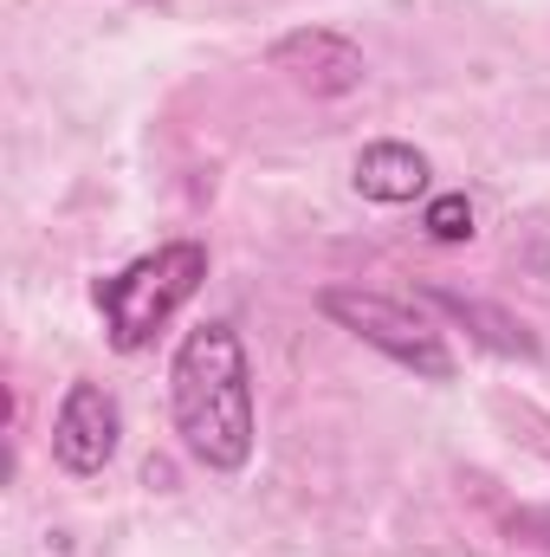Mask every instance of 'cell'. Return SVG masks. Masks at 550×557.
Wrapping results in <instances>:
<instances>
[{
    "mask_svg": "<svg viewBox=\"0 0 550 557\" xmlns=\"http://www.w3.org/2000/svg\"><path fill=\"white\" fill-rule=\"evenodd\" d=\"M168 416L182 447L214 467V473H240L253 460V370H247V344L234 324H195L168 363Z\"/></svg>",
    "mask_w": 550,
    "mask_h": 557,
    "instance_id": "obj_1",
    "label": "cell"
},
{
    "mask_svg": "<svg viewBox=\"0 0 550 557\" xmlns=\"http://www.w3.org/2000/svg\"><path fill=\"white\" fill-rule=\"evenodd\" d=\"M201 278H208V247H195V240H168V247H155V253H142L130 260L124 273L98 278L91 285V298H98V311H104V331H111V344L124 350V357H137L142 344L201 292Z\"/></svg>",
    "mask_w": 550,
    "mask_h": 557,
    "instance_id": "obj_2",
    "label": "cell"
},
{
    "mask_svg": "<svg viewBox=\"0 0 550 557\" xmlns=\"http://www.w3.org/2000/svg\"><path fill=\"white\" fill-rule=\"evenodd\" d=\"M317 305H324V318H337L343 331H357V337L376 344L383 357L409 363L414 376H427V383H447V376H453V350L440 344V331H434L421 311H409V305L376 298V292H343V285L317 292Z\"/></svg>",
    "mask_w": 550,
    "mask_h": 557,
    "instance_id": "obj_3",
    "label": "cell"
},
{
    "mask_svg": "<svg viewBox=\"0 0 550 557\" xmlns=\"http://www.w3.org/2000/svg\"><path fill=\"white\" fill-rule=\"evenodd\" d=\"M117 434H124V409L104 383H72L59 416H52V460L78 480L104 473L111 454H117Z\"/></svg>",
    "mask_w": 550,
    "mask_h": 557,
    "instance_id": "obj_4",
    "label": "cell"
},
{
    "mask_svg": "<svg viewBox=\"0 0 550 557\" xmlns=\"http://www.w3.org/2000/svg\"><path fill=\"white\" fill-rule=\"evenodd\" d=\"M273 72H285L298 91L311 98H343L363 85V52L343 39V33H324V26H304V33H285L273 46Z\"/></svg>",
    "mask_w": 550,
    "mask_h": 557,
    "instance_id": "obj_5",
    "label": "cell"
},
{
    "mask_svg": "<svg viewBox=\"0 0 550 557\" xmlns=\"http://www.w3.org/2000/svg\"><path fill=\"white\" fill-rule=\"evenodd\" d=\"M350 175H357V188H363L370 201L402 208V201H414V195L427 188V156L409 149V143H370Z\"/></svg>",
    "mask_w": 550,
    "mask_h": 557,
    "instance_id": "obj_6",
    "label": "cell"
},
{
    "mask_svg": "<svg viewBox=\"0 0 550 557\" xmlns=\"http://www.w3.org/2000/svg\"><path fill=\"white\" fill-rule=\"evenodd\" d=\"M427 240H440V247H460V240H473V201L466 195H440V201H427Z\"/></svg>",
    "mask_w": 550,
    "mask_h": 557,
    "instance_id": "obj_7",
    "label": "cell"
}]
</instances>
